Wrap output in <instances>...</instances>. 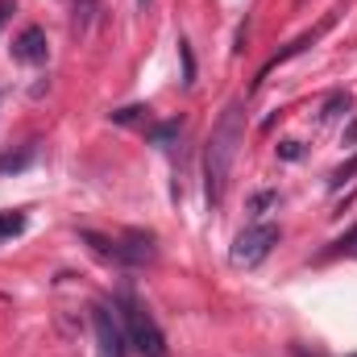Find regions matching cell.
Wrapping results in <instances>:
<instances>
[{
	"mask_svg": "<svg viewBox=\"0 0 357 357\" xmlns=\"http://www.w3.org/2000/svg\"><path fill=\"white\" fill-rule=\"evenodd\" d=\"M345 108H349V91H333V96L324 100V108H320V121H337Z\"/></svg>",
	"mask_w": 357,
	"mask_h": 357,
	"instance_id": "obj_10",
	"label": "cell"
},
{
	"mask_svg": "<svg viewBox=\"0 0 357 357\" xmlns=\"http://www.w3.org/2000/svg\"><path fill=\"white\" fill-rule=\"evenodd\" d=\"M278 237H282L278 225H250L245 233H237V241H233V250H229L233 266H258L270 250L278 245Z\"/></svg>",
	"mask_w": 357,
	"mask_h": 357,
	"instance_id": "obj_4",
	"label": "cell"
},
{
	"mask_svg": "<svg viewBox=\"0 0 357 357\" xmlns=\"http://www.w3.org/2000/svg\"><path fill=\"white\" fill-rule=\"evenodd\" d=\"M337 254H354V258H357V229H354V233H345V237L337 241Z\"/></svg>",
	"mask_w": 357,
	"mask_h": 357,
	"instance_id": "obj_16",
	"label": "cell"
},
{
	"mask_svg": "<svg viewBox=\"0 0 357 357\" xmlns=\"http://www.w3.org/2000/svg\"><path fill=\"white\" fill-rule=\"evenodd\" d=\"M324 29H328V25H320V29H312V33H303V38H295V42H291L287 50H278V54L270 59L266 67H262V75H258V84H262V79H270V71H274V67H282L287 59H295V54H303V50H307V46H312V42H316V38H320Z\"/></svg>",
	"mask_w": 357,
	"mask_h": 357,
	"instance_id": "obj_7",
	"label": "cell"
},
{
	"mask_svg": "<svg viewBox=\"0 0 357 357\" xmlns=\"http://www.w3.org/2000/svg\"><path fill=\"white\" fill-rule=\"evenodd\" d=\"M91 328H96V357H125L129 333H125V324H121V312L96 303V307H91Z\"/></svg>",
	"mask_w": 357,
	"mask_h": 357,
	"instance_id": "obj_5",
	"label": "cell"
},
{
	"mask_svg": "<svg viewBox=\"0 0 357 357\" xmlns=\"http://www.w3.org/2000/svg\"><path fill=\"white\" fill-rule=\"evenodd\" d=\"M354 357H357V354H354Z\"/></svg>",
	"mask_w": 357,
	"mask_h": 357,
	"instance_id": "obj_20",
	"label": "cell"
},
{
	"mask_svg": "<svg viewBox=\"0 0 357 357\" xmlns=\"http://www.w3.org/2000/svg\"><path fill=\"white\" fill-rule=\"evenodd\" d=\"M241 142H245V104L229 100L225 112H220V121L212 125L208 150H204V195H208V208H220Z\"/></svg>",
	"mask_w": 357,
	"mask_h": 357,
	"instance_id": "obj_1",
	"label": "cell"
},
{
	"mask_svg": "<svg viewBox=\"0 0 357 357\" xmlns=\"http://www.w3.org/2000/svg\"><path fill=\"white\" fill-rule=\"evenodd\" d=\"M121 320H125V333H129V345H137L142 357H167V337L158 328V320L150 316V307L133 295V291H121Z\"/></svg>",
	"mask_w": 357,
	"mask_h": 357,
	"instance_id": "obj_3",
	"label": "cell"
},
{
	"mask_svg": "<svg viewBox=\"0 0 357 357\" xmlns=\"http://www.w3.org/2000/svg\"><path fill=\"white\" fill-rule=\"evenodd\" d=\"M303 150H299V142H278V158H287V162H295Z\"/></svg>",
	"mask_w": 357,
	"mask_h": 357,
	"instance_id": "obj_15",
	"label": "cell"
},
{
	"mask_svg": "<svg viewBox=\"0 0 357 357\" xmlns=\"http://www.w3.org/2000/svg\"><path fill=\"white\" fill-rule=\"evenodd\" d=\"M84 241L91 245V254L116 262V266H150L158 258V245H154V233H142V229H129L121 237H100V233H84Z\"/></svg>",
	"mask_w": 357,
	"mask_h": 357,
	"instance_id": "obj_2",
	"label": "cell"
},
{
	"mask_svg": "<svg viewBox=\"0 0 357 357\" xmlns=\"http://www.w3.org/2000/svg\"><path fill=\"white\" fill-rule=\"evenodd\" d=\"M13 59L17 63H46V54H50V42H46V29L42 25H25L17 38H13Z\"/></svg>",
	"mask_w": 357,
	"mask_h": 357,
	"instance_id": "obj_6",
	"label": "cell"
},
{
	"mask_svg": "<svg viewBox=\"0 0 357 357\" xmlns=\"http://www.w3.org/2000/svg\"><path fill=\"white\" fill-rule=\"evenodd\" d=\"M29 158H33V150H25V154H17V158L8 154V158H0V171H21V167H25Z\"/></svg>",
	"mask_w": 357,
	"mask_h": 357,
	"instance_id": "obj_13",
	"label": "cell"
},
{
	"mask_svg": "<svg viewBox=\"0 0 357 357\" xmlns=\"http://www.w3.org/2000/svg\"><path fill=\"white\" fill-rule=\"evenodd\" d=\"M178 59H183V84L191 88L195 84V54H191V42L187 38H178Z\"/></svg>",
	"mask_w": 357,
	"mask_h": 357,
	"instance_id": "obj_12",
	"label": "cell"
},
{
	"mask_svg": "<svg viewBox=\"0 0 357 357\" xmlns=\"http://www.w3.org/2000/svg\"><path fill=\"white\" fill-rule=\"evenodd\" d=\"M112 125H150V108L146 104H129V108L112 112Z\"/></svg>",
	"mask_w": 357,
	"mask_h": 357,
	"instance_id": "obj_9",
	"label": "cell"
},
{
	"mask_svg": "<svg viewBox=\"0 0 357 357\" xmlns=\"http://www.w3.org/2000/svg\"><path fill=\"white\" fill-rule=\"evenodd\" d=\"M274 199H278L274 191H262V195H254V212H262V208H266V204H274Z\"/></svg>",
	"mask_w": 357,
	"mask_h": 357,
	"instance_id": "obj_18",
	"label": "cell"
},
{
	"mask_svg": "<svg viewBox=\"0 0 357 357\" xmlns=\"http://www.w3.org/2000/svg\"><path fill=\"white\" fill-rule=\"evenodd\" d=\"M137 4H142V8H146V4H150V0H137Z\"/></svg>",
	"mask_w": 357,
	"mask_h": 357,
	"instance_id": "obj_19",
	"label": "cell"
},
{
	"mask_svg": "<svg viewBox=\"0 0 357 357\" xmlns=\"http://www.w3.org/2000/svg\"><path fill=\"white\" fill-rule=\"evenodd\" d=\"M13 13H17V4H13V0H0V29L8 25V17H13Z\"/></svg>",
	"mask_w": 357,
	"mask_h": 357,
	"instance_id": "obj_17",
	"label": "cell"
},
{
	"mask_svg": "<svg viewBox=\"0 0 357 357\" xmlns=\"http://www.w3.org/2000/svg\"><path fill=\"white\" fill-rule=\"evenodd\" d=\"M146 133H150V142H154L158 150H171L178 137H183V121H167V125H146Z\"/></svg>",
	"mask_w": 357,
	"mask_h": 357,
	"instance_id": "obj_8",
	"label": "cell"
},
{
	"mask_svg": "<svg viewBox=\"0 0 357 357\" xmlns=\"http://www.w3.org/2000/svg\"><path fill=\"white\" fill-rule=\"evenodd\" d=\"M349 175H357V158H349L345 167H337V171H333V178H328V183H333V187H341V183H345V178H349Z\"/></svg>",
	"mask_w": 357,
	"mask_h": 357,
	"instance_id": "obj_14",
	"label": "cell"
},
{
	"mask_svg": "<svg viewBox=\"0 0 357 357\" xmlns=\"http://www.w3.org/2000/svg\"><path fill=\"white\" fill-rule=\"evenodd\" d=\"M21 229H25V212H0V241L17 237Z\"/></svg>",
	"mask_w": 357,
	"mask_h": 357,
	"instance_id": "obj_11",
	"label": "cell"
}]
</instances>
